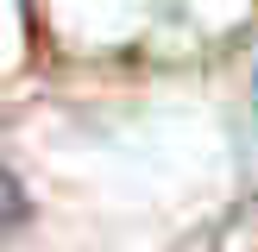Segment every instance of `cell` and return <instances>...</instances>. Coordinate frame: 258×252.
<instances>
[{"mask_svg": "<svg viewBox=\"0 0 258 252\" xmlns=\"http://www.w3.org/2000/svg\"><path fill=\"white\" fill-rule=\"evenodd\" d=\"M19 214H25V189H19L13 170H0V227H13Z\"/></svg>", "mask_w": 258, "mask_h": 252, "instance_id": "cell-1", "label": "cell"}]
</instances>
